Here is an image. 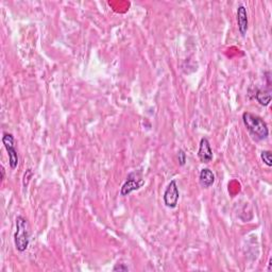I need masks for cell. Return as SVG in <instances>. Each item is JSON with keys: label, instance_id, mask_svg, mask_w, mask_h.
<instances>
[{"label": "cell", "instance_id": "obj_1", "mask_svg": "<svg viewBox=\"0 0 272 272\" xmlns=\"http://www.w3.org/2000/svg\"><path fill=\"white\" fill-rule=\"evenodd\" d=\"M243 121L245 129L249 133L258 140H264L268 138L269 129L268 126L260 116L252 114L250 112H245L243 114Z\"/></svg>", "mask_w": 272, "mask_h": 272}, {"label": "cell", "instance_id": "obj_2", "mask_svg": "<svg viewBox=\"0 0 272 272\" xmlns=\"http://www.w3.org/2000/svg\"><path fill=\"white\" fill-rule=\"evenodd\" d=\"M16 231L14 233V244L18 252H25L30 244V225L27 218L17 216L15 220Z\"/></svg>", "mask_w": 272, "mask_h": 272}, {"label": "cell", "instance_id": "obj_3", "mask_svg": "<svg viewBox=\"0 0 272 272\" xmlns=\"http://www.w3.org/2000/svg\"><path fill=\"white\" fill-rule=\"evenodd\" d=\"M144 184H145V180L142 179L140 172H138V171L131 172L130 174H129L126 182L121 187L120 195L124 197L129 196L131 192H133L135 190H138L140 187L144 186Z\"/></svg>", "mask_w": 272, "mask_h": 272}, {"label": "cell", "instance_id": "obj_4", "mask_svg": "<svg viewBox=\"0 0 272 272\" xmlns=\"http://www.w3.org/2000/svg\"><path fill=\"white\" fill-rule=\"evenodd\" d=\"M2 144L5 148L6 152H8L9 157V165L12 169H15L19 163V157L17 150L14 145V136L11 133H3L2 136Z\"/></svg>", "mask_w": 272, "mask_h": 272}, {"label": "cell", "instance_id": "obj_5", "mask_svg": "<svg viewBox=\"0 0 272 272\" xmlns=\"http://www.w3.org/2000/svg\"><path fill=\"white\" fill-rule=\"evenodd\" d=\"M164 203L169 209H176L180 199V191L176 180H171L164 191Z\"/></svg>", "mask_w": 272, "mask_h": 272}, {"label": "cell", "instance_id": "obj_6", "mask_svg": "<svg viewBox=\"0 0 272 272\" xmlns=\"http://www.w3.org/2000/svg\"><path fill=\"white\" fill-rule=\"evenodd\" d=\"M198 158L204 164H209L210 162L213 161V158H214L213 150H212V147L210 144V140L206 137H202L201 140H200Z\"/></svg>", "mask_w": 272, "mask_h": 272}, {"label": "cell", "instance_id": "obj_7", "mask_svg": "<svg viewBox=\"0 0 272 272\" xmlns=\"http://www.w3.org/2000/svg\"><path fill=\"white\" fill-rule=\"evenodd\" d=\"M236 19H237L239 33L242 34V36H245L249 28V19H248V12L245 5H239L237 8Z\"/></svg>", "mask_w": 272, "mask_h": 272}, {"label": "cell", "instance_id": "obj_8", "mask_svg": "<svg viewBox=\"0 0 272 272\" xmlns=\"http://www.w3.org/2000/svg\"><path fill=\"white\" fill-rule=\"evenodd\" d=\"M215 174L210 169V168H203L200 171L199 174V182L200 185H201L203 189H210L211 186L214 185L215 183Z\"/></svg>", "mask_w": 272, "mask_h": 272}, {"label": "cell", "instance_id": "obj_9", "mask_svg": "<svg viewBox=\"0 0 272 272\" xmlns=\"http://www.w3.org/2000/svg\"><path fill=\"white\" fill-rule=\"evenodd\" d=\"M254 98L257 100L261 106L267 107L271 102V90L268 89H256L254 94Z\"/></svg>", "mask_w": 272, "mask_h": 272}, {"label": "cell", "instance_id": "obj_10", "mask_svg": "<svg viewBox=\"0 0 272 272\" xmlns=\"http://www.w3.org/2000/svg\"><path fill=\"white\" fill-rule=\"evenodd\" d=\"M261 159L268 167L272 166V158H271V151L264 150L261 153Z\"/></svg>", "mask_w": 272, "mask_h": 272}, {"label": "cell", "instance_id": "obj_11", "mask_svg": "<svg viewBox=\"0 0 272 272\" xmlns=\"http://www.w3.org/2000/svg\"><path fill=\"white\" fill-rule=\"evenodd\" d=\"M178 160L180 166H184L186 163V153L183 150H179L178 152Z\"/></svg>", "mask_w": 272, "mask_h": 272}, {"label": "cell", "instance_id": "obj_12", "mask_svg": "<svg viewBox=\"0 0 272 272\" xmlns=\"http://www.w3.org/2000/svg\"><path fill=\"white\" fill-rule=\"evenodd\" d=\"M113 271H129V268L125 264H116L113 268Z\"/></svg>", "mask_w": 272, "mask_h": 272}]
</instances>
